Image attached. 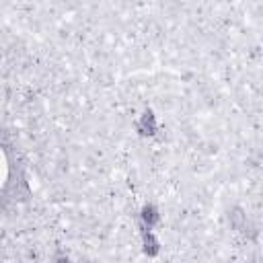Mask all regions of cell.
Segmentation results:
<instances>
[{
  "mask_svg": "<svg viewBox=\"0 0 263 263\" xmlns=\"http://www.w3.org/2000/svg\"><path fill=\"white\" fill-rule=\"evenodd\" d=\"M138 132L142 134V136H154L156 132H158V126H156V115L148 109V111H144L142 115H140V122H138Z\"/></svg>",
  "mask_w": 263,
  "mask_h": 263,
  "instance_id": "obj_1",
  "label": "cell"
},
{
  "mask_svg": "<svg viewBox=\"0 0 263 263\" xmlns=\"http://www.w3.org/2000/svg\"><path fill=\"white\" fill-rule=\"evenodd\" d=\"M140 218H142V224H144V228H148V230L160 222V214H158L156 206H152V204H146V206L142 208V212H140Z\"/></svg>",
  "mask_w": 263,
  "mask_h": 263,
  "instance_id": "obj_2",
  "label": "cell"
},
{
  "mask_svg": "<svg viewBox=\"0 0 263 263\" xmlns=\"http://www.w3.org/2000/svg\"><path fill=\"white\" fill-rule=\"evenodd\" d=\"M144 253L148 255V257H154L158 251H160V243L156 241V236L148 230V228H144Z\"/></svg>",
  "mask_w": 263,
  "mask_h": 263,
  "instance_id": "obj_3",
  "label": "cell"
},
{
  "mask_svg": "<svg viewBox=\"0 0 263 263\" xmlns=\"http://www.w3.org/2000/svg\"><path fill=\"white\" fill-rule=\"evenodd\" d=\"M245 222H247V218H245V214H243V210H232V214H230V224H232V228H236V230H241L243 226H245Z\"/></svg>",
  "mask_w": 263,
  "mask_h": 263,
  "instance_id": "obj_4",
  "label": "cell"
},
{
  "mask_svg": "<svg viewBox=\"0 0 263 263\" xmlns=\"http://www.w3.org/2000/svg\"><path fill=\"white\" fill-rule=\"evenodd\" d=\"M56 263H70V259H68V255H58Z\"/></svg>",
  "mask_w": 263,
  "mask_h": 263,
  "instance_id": "obj_5",
  "label": "cell"
}]
</instances>
